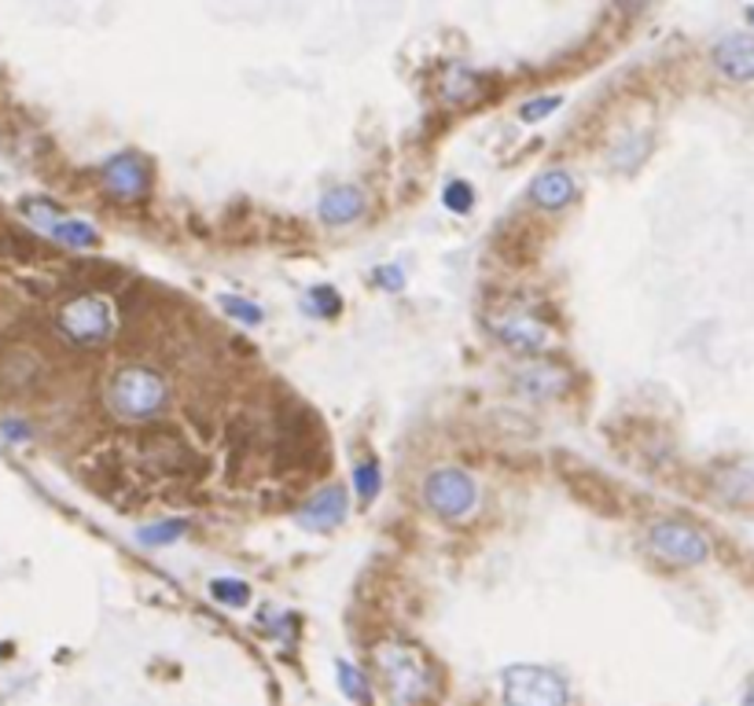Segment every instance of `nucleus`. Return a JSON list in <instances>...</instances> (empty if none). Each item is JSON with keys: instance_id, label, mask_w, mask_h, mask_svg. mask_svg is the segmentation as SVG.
Returning <instances> with one entry per match:
<instances>
[{"instance_id": "nucleus-13", "label": "nucleus", "mask_w": 754, "mask_h": 706, "mask_svg": "<svg viewBox=\"0 0 754 706\" xmlns=\"http://www.w3.org/2000/svg\"><path fill=\"white\" fill-rule=\"evenodd\" d=\"M533 206L541 210H563L574 199V181L567 170H544L541 177H533L530 184Z\"/></svg>"}, {"instance_id": "nucleus-24", "label": "nucleus", "mask_w": 754, "mask_h": 706, "mask_svg": "<svg viewBox=\"0 0 754 706\" xmlns=\"http://www.w3.org/2000/svg\"><path fill=\"white\" fill-rule=\"evenodd\" d=\"M471 203H475V195H471V188L464 181H453L446 188V206L453 210V214H468Z\"/></svg>"}, {"instance_id": "nucleus-8", "label": "nucleus", "mask_w": 754, "mask_h": 706, "mask_svg": "<svg viewBox=\"0 0 754 706\" xmlns=\"http://www.w3.org/2000/svg\"><path fill=\"white\" fill-rule=\"evenodd\" d=\"M103 184L119 203H140L151 188V170L136 152H122L103 166Z\"/></svg>"}, {"instance_id": "nucleus-10", "label": "nucleus", "mask_w": 754, "mask_h": 706, "mask_svg": "<svg viewBox=\"0 0 754 706\" xmlns=\"http://www.w3.org/2000/svg\"><path fill=\"white\" fill-rule=\"evenodd\" d=\"M342 515H347V490L328 486V490L313 493V497L302 504L299 523L306 526V530H331V526L342 523Z\"/></svg>"}, {"instance_id": "nucleus-16", "label": "nucleus", "mask_w": 754, "mask_h": 706, "mask_svg": "<svg viewBox=\"0 0 754 706\" xmlns=\"http://www.w3.org/2000/svg\"><path fill=\"white\" fill-rule=\"evenodd\" d=\"M56 244L63 247H97L100 244V236H97V228L86 225V221H75V217H63L56 228L48 232Z\"/></svg>"}, {"instance_id": "nucleus-21", "label": "nucleus", "mask_w": 754, "mask_h": 706, "mask_svg": "<svg viewBox=\"0 0 754 706\" xmlns=\"http://www.w3.org/2000/svg\"><path fill=\"white\" fill-rule=\"evenodd\" d=\"M23 214L34 221V225L41 228V232H52L63 221V214L52 203H45V199H26L23 203Z\"/></svg>"}, {"instance_id": "nucleus-4", "label": "nucleus", "mask_w": 754, "mask_h": 706, "mask_svg": "<svg viewBox=\"0 0 754 706\" xmlns=\"http://www.w3.org/2000/svg\"><path fill=\"white\" fill-rule=\"evenodd\" d=\"M500 695L508 706H567V681L549 666H508Z\"/></svg>"}, {"instance_id": "nucleus-20", "label": "nucleus", "mask_w": 754, "mask_h": 706, "mask_svg": "<svg viewBox=\"0 0 754 706\" xmlns=\"http://www.w3.org/2000/svg\"><path fill=\"white\" fill-rule=\"evenodd\" d=\"M353 486H358L364 504L375 501V493H380V463H375V460H361L358 468H353Z\"/></svg>"}, {"instance_id": "nucleus-22", "label": "nucleus", "mask_w": 754, "mask_h": 706, "mask_svg": "<svg viewBox=\"0 0 754 706\" xmlns=\"http://www.w3.org/2000/svg\"><path fill=\"white\" fill-rule=\"evenodd\" d=\"M552 111H560V97H541V100L522 103V108H519V119L533 125V122H544V119H549Z\"/></svg>"}, {"instance_id": "nucleus-29", "label": "nucleus", "mask_w": 754, "mask_h": 706, "mask_svg": "<svg viewBox=\"0 0 754 706\" xmlns=\"http://www.w3.org/2000/svg\"><path fill=\"white\" fill-rule=\"evenodd\" d=\"M747 15H751V19H754V8H751V12H747Z\"/></svg>"}, {"instance_id": "nucleus-5", "label": "nucleus", "mask_w": 754, "mask_h": 706, "mask_svg": "<svg viewBox=\"0 0 754 706\" xmlns=\"http://www.w3.org/2000/svg\"><path fill=\"white\" fill-rule=\"evenodd\" d=\"M424 501H427V508L438 512L442 519H464V515L475 512L479 486L468 471L442 468V471H431V475H427Z\"/></svg>"}, {"instance_id": "nucleus-15", "label": "nucleus", "mask_w": 754, "mask_h": 706, "mask_svg": "<svg viewBox=\"0 0 754 706\" xmlns=\"http://www.w3.org/2000/svg\"><path fill=\"white\" fill-rule=\"evenodd\" d=\"M41 255H45V247L34 236H26V232H0V261H8V266H34V261H41Z\"/></svg>"}, {"instance_id": "nucleus-9", "label": "nucleus", "mask_w": 754, "mask_h": 706, "mask_svg": "<svg viewBox=\"0 0 754 706\" xmlns=\"http://www.w3.org/2000/svg\"><path fill=\"white\" fill-rule=\"evenodd\" d=\"M41 372H45V365L26 346H4L0 350V390L4 394H19V390L41 383Z\"/></svg>"}, {"instance_id": "nucleus-14", "label": "nucleus", "mask_w": 754, "mask_h": 706, "mask_svg": "<svg viewBox=\"0 0 754 706\" xmlns=\"http://www.w3.org/2000/svg\"><path fill=\"white\" fill-rule=\"evenodd\" d=\"M361 214H364V195L353 184L331 188V192H324L320 199V217L328 221V225H350V221H358Z\"/></svg>"}, {"instance_id": "nucleus-12", "label": "nucleus", "mask_w": 754, "mask_h": 706, "mask_svg": "<svg viewBox=\"0 0 754 706\" xmlns=\"http://www.w3.org/2000/svg\"><path fill=\"white\" fill-rule=\"evenodd\" d=\"M714 63L729 78L751 81L754 78V37L751 34H729L714 45Z\"/></svg>"}, {"instance_id": "nucleus-17", "label": "nucleus", "mask_w": 754, "mask_h": 706, "mask_svg": "<svg viewBox=\"0 0 754 706\" xmlns=\"http://www.w3.org/2000/svg\"><path fill=\"white\" fill-rule=\"evenodd\" d=\"M475 89H479V78L471 70H464V67H453L446 74V81H442L446 100H471V97H475Z\"/></svg>"}, {"instance_id": "nucleus-2", "label": "nucleus", "mask_w": 754, "mask_h": 706, "mask_svg": "<svg viewBox=\"0 0 754 706\" xmlns=\"http://www.w3.org/2000/svg\"><path fill=\"white\" fill-rule=\"evenodd\" d=\"M375 677L391 692L397 706H427L438 695V670L416 645L405 640H386L372 651Z\"/></svg>"}, {"instance_id": "nucleus-3", "label": "nucleus", "mask_w": 754, "mask_h": 706, "mask_svg": "<svg viewBox=\"0 0 754 706\" xmlns=\"http://www.w3.org/2000/svg\"><path fill=\"white\" fill-rule=\"evenodd\" d=\"M119 328L111 299L100 291H75L56 305V332L75 346H103Z\"/></svg>"}, {"instance_id": "nucleus-6", "label": "nucleus", "mask_w": 754, "mask_h": 706, "mask_svg": "<svg viewBox=\"0 0 754 706\" xmlns=\"http://www.w3.org/2000/svg\"><path fill=\"white\" fill-rule=\"evenodd\" d=\"M489 328L500 335V343L511 346L519 354H538L549 346V324H544L530 305L522 302H508L489 317Z\"/></svg>"}, {"instance_id": "nucleus-25", "label": "nucleus", "mask_w": 754, "mask_h": 706, "mask_svg": "<svg viewBox=\"0 0 754 706\" xmlns=\"http://www.w3.org/2000/svg\"><path fill=\"white\" fill-rule=\"evenodd\" d=\"M181 534H184V523H162V526H151V530H140V545H166V541H177Z\"/></svg>"}, {"instance_id": "nucleus-26", "label": "nucleus", "mask_w": 754, "mask_h": 706, "mask_svg": "<svg viewBox=\"0 0 754 706\" xmlns=\"http://www.w3.org/2000/svg\"><path fill=\"white\" fill-rule=\"evenodd\" d=\"M225 313L228 317H236L239 324H261V310L244 302V299H225Z\"/></svg>"}, {"instance_id": "nucleus-28", "label": "nucleus", "mask_w": 754, "mask_h": 706, "mask_svg": "<svg viewBox=\"0 0 754 706\" xmlns=\"http://www.w3.org/2000/svg\"><path fill=\"white\" fill-rule=\"evenodd\" d=\"M743 706H754V684L747 688V695H743Z\"/></svg>"}, {"instance_id": "nucleus-1", "label": "nucleus", "mask_w": 754, "mask_h": 706, "mask_svg": "<svg viewBox=\"0 0 754 706\" xmlns=\"http://www.w3.org/2000/svg\"><path fill=\"white\" fill-rule=\"evenodd\" d=\"M103 408L119 424H155L170 408V379L151 365H122L103 383Z\"/></svg>"}, {"instance_id": "nucleus-19", "label": "nucleus", "mask_w": 754, "mask_h": 706, "mask_svg": "<svg viewBox=\"0 0 754 706\" xmlns=\"http://www.w3.org/2000/svg\"><path fill=\"white\" fill-rule=\"evenodd\" d=\"M335 670H339V688L347 692V699H353L358 706H369V681H364L350 662H339Z\"/></svg>"}, {"instance_id": "nucleus-18", "label": "nucleus", "mask_w": 754, "mask_h": 706, "mask_svg": "<svg viewBox=\"0 0 754 706\" xmlns=\"http://www.w3.org/2000/svg\"><path fill=\"white\" fill-rule=\"evenodd\" d=\"M211 596L225 607H244L250 599V589L247 582H236V578H217V582H211Z\"/></svg>"}, {"instance_id": "nucleus-7", "label": "nucleus", "mask_w": 754, "mask_h": 706, "mask_svg": "<svg viewBox=\"0 0 754 706\" xmlns=\"http://www.w3.org/2000/svg\"><path fill=\"white\" fill-rule=\"evenodd\" d=\"M648 541H652L655 552L669 563H704L710 552L704 534L685 523H674V519L655 523L652 530H648Z\"/></svg>"}, {"instance_id": "nucleus-11", "label": "nucleus", "mask_w": 754, "mask_h": 706, "mask_svg": "<svg viewBox=\"0 0 754 706\" xmlns=\"http://www.w3.org/2000/svg\"><path fill=\"white\" fill-rule=\"evenodd\" d=\"M516 386L530 397H560L571 386V376L552 361H530L516 372Z\"/></svg>"}, {"instance_id": "nucleus-27", "label": "nucleus", "mask_w": 754, "mask_h": 706, "mask_svg": "<svg viewBox=\"0 0 754 706\" xmlns=\"http://www.w3.org/2000/svg\"><path fill=\"white\" fill-rule=\"evenodd\" d=\"M375 280L386 283V288H397V283H402V272H397V269H386V272H380Z\"/></svg>"}, {"instance_id": "nucleus-23", "label": "nucleus", "mask_w": 754, "mask_h": 706, "mask_svg": "<svg viewBox=\"0 0 754 706\" xmlns=\"http://www.w3.org/2000/svg\"><path fill=\"white\" fill-rule=\"evenodd\" d=\"M310 310L317 313V317H335V313H339V294H335L331 288L310 291Z\"/></svg>"}]
</instances>
